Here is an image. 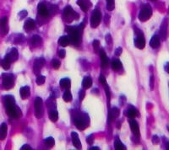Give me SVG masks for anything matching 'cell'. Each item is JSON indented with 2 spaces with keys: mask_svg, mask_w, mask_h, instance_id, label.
Returning <instances> with one entry per match:
<instances>
[{
  "mask_svg": "<svg viewBox=\"0 0 169 150\" xmlns=\"http://www.w3.org/2000/svg\"><path fill=\"white\" fill-rule=\"evenodd\" d=\"M60 86L62 88H64V89H69L70 87V84H71V82H70V79L68 78H62L60 80Z\"/></svg>",
  "mask_w": 169,
  "mask_h": 150,
  "instance_id": "484cf974",
  "label": "cell"
},
{
  "mask_svg": "<svg viewBox=\"0 0 169 150\" xmlns=\"http://www.w3.org/2000/svg\"><path fill=\"white\" fill-rule=\"evenodd\" d=\"M71 137H72V141H73V144L74 146L78 149H80L82 145H81V143H80V140H79V135L77 134V133H71Z\"/></svg>",
  "mask_w": 169,
  "mask_h": 150,
  "instance_id": "ac0fdd59",
  "label": "cell"
},
{
  "mask_svg": "<svg viewBox=\"0 0 169 150\" xmlns=\"http://www.w3.org/2000/svg\"><path fill=\"white\" fill-rule=\"evenodd\" d=\"M105 40H106V42L108 43V45H111V44H112V36H111V35H110V34H107V35H106V36H105Z\"/></svg>",
  "mask_w": 169,
  "mask_h": 150,
  "instance_id": "7bdbcfd3",
  "label": "cell"
},
{
  "mask_svg": "<svg viewBox=\"0 0 169 150\" xmlns=\"http://www.w3.org/2000/svg\"><path fill=\"white\" fill-rule=\"evenodd\" d=\"M45 64V59L42 58H36L34 62V65H33V72L35 74H39L40 71L42 69V68L43 67V65Z\"/></svg>",
  "mask_w": 169,
  "mask_h": 150,
  "instance_id": "30bf717a",
  "label": "cell"
},
{
  "mask_svg": "<svg viewBox=\"0 0 169 150\" xmlns=\"http://www.w3.org/2000/svg\"><path fill=\"white\" fill-rule=\"evenodd\" d=\"M60 62L58 60V59H53V66L54 68V69H59V67H60Z\"/></svg>",
  "mask_w": 169,
  "mask_h": 150,
  "instance_id": "ab89813d",
  "label": "cell"
},
{
  "mask_svg": "<svg viewBox=\"0 0 169 150\" xmlns=\"http://www.w3.org/2000/svg\"><path fill=\"white\" fill-rule=\"evenodd\" d=\"M102 20V13L99 9H95L91 17V26L92 28H96Z\"/></svg>",
  "mask_w": 169,
  "mask_h": 150,
  "instance_id": "9c48e42d",
  "label": "cell"
},
{
  "mask_svg": "<svg viewBox=\"0 0 169 150\" xmlns=\"http://www.w3.org/2000/svg\"><path fill=\"white\" fill-rule=\"evenodd\" d=\"M86 117H87V115H77L76 117H75V118H74V123H75V127H76L79 130L83 131L88 126V124H89V121H88L89 118L86 121Z\"/></svg>",
  "mask_w": 169,
  "mask_h": 150,
  "instance_id": "277c9868",
  "label": "cell"
},
{
  "mask_svg": "<svg viewBox=\"0 0 169 150\" xmlns=\"http://www.w3.org/2000/svg\"><path fill=\"white\" fill-rule=\"evenodd\" d=\"M154 82H155V80H154V76L153 75H151V78H150V89H151V90H153L154 89Z\"/></svg>",
  "mask_w": 169,
  "mask_h": 150,
  "instance_id": "f6af8a7d",
  "label": "cell"
},
{
  "mask_svg": "<svg viewBox=\"0 0 169 150\" xmlns=\"http://www.w3.org/2000/svg\"><path fill=\"white\" fill-rule=\"evenodd\" d=\"M49 11V10H48ZM58 12V7L56 5H53L50 9V11H49V14H52L53 15H54L56 13Z\"/></svg>",
  "mask_w": 169,
  "mask_h": 150,
  "instance_id": "b9f144b4",
  "label": "cell"
},
{
  "mask_svg": "<svg viewBox=\"0 0 169 150\" xmlns=\"http://www.w3.org/2000/svg\"><path fill=\"white\" fill-rule=\"evenodd\" d=\"M129 126H130V129H131L132 133H134V135L139 137V125L137 121H135L134 119H131L129 121Z\"/></svg>",
  "mask_w": 169,
  "mask_h": 150,
  "instance_id": "5bb4252c",
  "label": "cell"
},
{
  "mask_svg": "<svg viewBox=\"0 0 169 150\" xmlns=\"http://www.w3.org/2000/svg\"><path fill=\"white\" fill-rule=\"evenodd\" d=\"M115 8V0H107V9L112 11Z\"/></svg>",
  "mask_w": 169,
  "mask_h": 150,
  "instance_id": "8d00e7d4",
  "label": "cell"
},
{
  "mask_svg": "<svg viewBox=\"0 0 169 150\" xmlns=\"http://www.w3.org/2000/svg\"><path fill=\"white\" fill-rule=\"evenodd\" d=\"M26 15H27V11L26 10H23V11H21V12L19 13V18L20 19H23Z\"/></svg>",
  "mask_w": 169,
  "mask_h": 150,
  "instance_id": "ee69618b",
  "label": "cell"
},
{
  "mask_svg": "<svg viewBox=\"0 0 169 150\" xmlns=\"http://www.w3.org/2000/svg\"><path fill=\"white\" fill-rule=\"evenodd\" d=\"M44 143L46 145V147L48 148H52L54 146L55 144V141H54V138L52 137H46V139L44 140Z\"/></svg>",
  "mask_w": 169,
  "mask_h": 150,
  "instance_id": "1f68e13d",
  "label": "cell"
},
{
  "mask_svg": "<svg viewBox=\"0 0 169 150\" xmlns=\"http://www.w3.org/2000/svg\"><path fill=\"white\" fill-rule=\"evenodd\" d=\"M119 113H120L119 109L117 108V107H113V108L111 109V111H110L109 114H110V117H111L112 118H117V117H119Z\"/></svg>",
  "mask_w": 169,
  "mask_h": 150,
  "instance_id": "4dcf8cb0",
  "label": "cell"
},
{
  "mask_svg": "<svg viewBox=\"0 0 169 150\" xmlns=\"http://www.w3.org/2000/svg\"><path fill=\"white\" fill-rule=\"evenodd\" d=\"M124 115H125L126 117H128L129 118H130V119H134V118H135L136 117H138L139 112L135 108L131 107V108H129V109H128L127 110L124 111Z\"/></svg>",
  "mask_w": 169,
  "mask_h": 150,
  "instance_id": "e0dca14e",
  "label": "cell"
},
{
  "mask_svg": "<svg viewBox=\"0 0 169 150\" xmlns=\"http://www.w3.org/2000/svg\"><path fill=\"white\" fill-rule=\"evenodd\" d=\"M166 149L168 150H169V142H168V143H166Z\"/></svg>",
  "mask_w": 169,
  "mask_h": 150,
  "instance_id": "11a10c76",
  "label": "cell"
},
{
  "mask_svg": "<svg viewBox=\"0 0 169 150\" xmlns=\"http://www.w3.org/2000/svg\"><path fill=\"white\" fill-rule=\"evenodd\" d=\"M10 62H15L18 59V58H19V52H18V50L16 49V48H12L11 49V51L6 55V57H5Z\"/></svg>",
  "mask_w": 169,
  "mask_h": 150,
  "instance_id": "4fadbf2b",
  "label": "cell"
},
{
  "mask_svg": "<svg viewBox=\"0 0 169 150\" xmlns=\"http://www.w3.org/2000/svg\"><path fill=\"white\" fill-rule=\"evenodd\" d=\"M79 100H82L84 99L85 95H86V92H85V90H79Z\"/></svg>",
  "mask_w": 169,
  "mask_h": 150,
  "instance_id": "7dc6e473",
  "label": "cell"
},
{
  "mask_svg": "<svg viewBox=\"0 0 169 150\" xmlns=\"http://www.w3.org/2000/svg\"><path fill=\"white\" fill-rule=\"evenodd\" d=\"M48 117H49V119L55 122L57 121L58 118H59V114H58V111L56 110H52L49 111V114H48Z\"/></svg>",
  "mask_w": 169,
  "mask_h": 150,
  "instance_id": "83f0119b",
  "label": "cell"
},
{
  "mask_svg": "<svg viewBox=\"0 0 169 150\" xmlns=\"http://www.w3.org/2000/svg\"><path fill=\"white\" fill-rule=\"evenodd\" d=\"M114 148H115V149L116 150H124L126 149L125 146L122 143V142H121L118 137L115 139V142H114Z\"/></svg>",
  "mask_w": 169,
  "mask_h": 150,
  "instance_id": "f1b7e54d",
  "label": "cell"
},
{
  "mask_svg": "<svg viewBox=\"0 0 169 150\" xmlns=\"http://www.w3.org/2000/svg\"><path fill=\"white\" fill-rule=\"evenodd\" d=\"M100 57H101V60H102V68H107L109 63V59H108V56L106 55L105 52L103 50H102L100 52Z\"/></svg>",
  "mask_w": 169,
  "mask_h": 150,
  "instance_id": "ffe728a7",
  "label": "cell"
},
{
  "mask_svg": "<svg viewBox=\"0 0 169 150\" xmlns=\"http://www.w3.org/2000/svg\"><path fill=\"white\" fill-rule=\"evenodd\" d=\"M102 84L104 86V90H105V92H106V94H107V97H108V103H109V101H110V89H109V86H108L107 81L104 82V83Z\"/></svg>",
  "mask_w": 169,
  "mask_h": 150,
  "instance_id": "f35d334b",
  "label": "cell"
},
{
  "mask_svg": "<svg viewBox=\"0 0 169 150\" xmlns=\"http://www.w3.org/2000/svg\"><path fill=\"white\" fill-rule=\"evenodd\" d=\"M63 99L65 102H69L71 100H72V94L70 93L69 90H67L63 93Z\"/></svg>",
  "mask_w": 169,
  "mask_h": 150,
  "instance_id": "e575fe53",
  "label": "cell"
},
{
  "mask_svg": "<svg viewBox=\"0 0 169 150\" xmlns=\"http://www.w3.org/2000/svg\"><path fill=\"white\" fill-rule=\"evenodd\" d=\"M160 44H161V42H160V38L158 37V35H154V36H152V38L150 41V46L152 48L156 49V48H157V47L160 46Z\"/></svg>",
  "mask_w": 169,
  "mask_h": 150,
  "instance_id": "603a6c76",
  "label": "cell"
},
{
  "mask_svg": "<svg viewBox=\"0 0 169 150\" xmlns=\"http://www.w3.org/2000/svg\"><path fill=\"white\" fill-rule=\"evenodd\" d=\"M25 40H26L25 36H24L23 35L19 34V35H15L14 43H15V44H21V43H23V42H25Z\"/></svg>",
  "mask_w": 169,
  "mask_h": 150,
  "instance_id": "836d02e7",
  "label": "cell"
},
{
  "mask_svg": "<svg viewBox=\"0 0 169 150\" xmlns=\"http://www.w3.org/2000/svg\"><path fill=\"white\" fill-rule=\"evenodd\" d=\"M164 69H165V71L169 74V62H168L166 64H165V66H164Z\"/></svg>",
  "mask_w": 169,
  "mask_h": 150,
  "instance_id": "f5cc1de1",
  "label": "cell"
},
{
  "mask_svg": "<svg viewBox=\"0 0 169 150\" xmlns=\"http://www.w3.org/2000/svg\"><path fill=\"white\" fill-rule=\"evenodd\" d=\"M10 104H15V98L12 95H6L4 97V105H10Z\"/></svg>",
  "mask_w": 169,
  "mask_h": 150,
  "instance_id": "d6a6232c",
  "label": "cell"
},
{
  "mask_svg": "<svg viewBox=\"0 0 169 150\" xmlns=\"http://www.w3.org/2000/svg\"><path fill=\"white\" fill-rule=\"evenodd\" d=\"M167 34H168V19H165L163 22L162 23L161 28H160V35L163 41L166 40L167 38Z\"/></svg>",
  "mask_w": 169,
  "mask_h": 150,
  "instance_id": "7c38bea8",
  "label": "cell"
},
{
  "mask_svg": "<svg viewBox=\"0 0 169 150\" xmlns=\"http://www.w3.org/2000/svg\"><path fill=\"white\" fill-rule=\"evenodd\" d=\"M151 1H156V0H151Z\"/></svg>",
  "mask_w": 169,
  "mask_h": 150,
  "instance_id": "6f0895ef",
  "label": "cell"
},
{
  "mask_svg": "<svg viewBox=\"0 0 169 150\" xmlns=\"http://www.w3.org/2000/svg\"><path fill=\"white\" fill-rule=\"evenodd\" d=\"M159 138H158V137L157 136H153L152 137V143H153L154 144H157V143H159Z\"/></svg>",
  "mask_w": 169,
  "mask_h": 150,
  "instance_id": "f907efd6",
  "label": "cell"
},
{
  "mask_svg": "<svg viewBox=\"0 0 169 150\" xmlns=\"http://www.w3.org/2000/svg\"><path fill=\"white\" fill-rule=\"evenodd\" d=\"M69 43H70L69 42V39L66 35L62 36V37L59 38V44L61 46H67Z\"/></svg>",
  "mask_w": 169,
  "mask_h": 150,
  "instance_id": "f546056e",
  "label": "cell"
},
{
  "mask_svg": "<svg viewBox=\"0 0 169 150\" xmlns=\"http://www.w3.org/2000/svg\"><path fill=\"white\" fill-rule=\"evenodd\" d=\"M94 138H95L94 135H93V134H91V135L87 137V143H88L89 144H92L93 143H94Z\"/></svg>",
  "mask_w": 169,
  "mask_h": 150,
  "instance_id": "bcb514c9",
  "label": "cell"
},
{
  "mask_svg": "<svg viewBox=\"0 0 169 150\" xmlns=\"http://www.w3.org/2000/svg\"><path fill=\"white\" fill-rule=\"evenodd\" d=\"M168 131H169V127H168Z\"/></svg>",
  "mask_w": 169,
  "mask_h": 150,
  "instance_id": "9f6ffc18",
  "label": "cell"
},
{
  "mask_svg": "<svg viewBox=\"0 0 169 150\" xmlns=\"http://www.w3.org/2000/svg\"><path fill=\"white\" fill-rule=\"evenodd\" d=\"M99 46H100V42L97 41V40H95L93 42V47H94L95 52H98L99 51Z\"/></svg>",
  "mask_w": 169,
  "mask_h": 150,
  "instance_id": "60d3db41",
  "label": "cell"
},
{
  "mask_svg": "<svg viewBox=\"0 0 169 150\" xmlns=\"http://www.w3.org/2000/svg\"><path fill=\"white\" fill-rule=\"evenodd\" d=\"M41 44H42V38H41V36H39L37 35H34L32 37V39H31V45L33 46H38Z\"/></svg>",
  "mask_w": 169,
  "mask_h": 150,
  "instance_id": "4316f807",
  "label": "cell"
},
{
  "mask_svg": "<svg viewBox=\"0 0 169 150\" xmlns=\"http://www.w3.org/2000/svg\"><path fill=\"white\" fill-rule=\"evenodd\" d=\"M90 150H99V148L98 147H92L89 149Z\"/></svg>",
  "mask_w": 169,
  "mask_h": 150,
  "instance_id": "db71d44e",
  "label": "cell"
},
{
  "mask_svg": "<svg viewBox=\"0 0 169 150\" xmlns=\"http://www.w3.org/2000/svg\"><path fill=\"white\" fill-rule=\"evenodd\" d=\"M65 54H66V52H65V50H63V49H62V50H60V51L59 52V56L60 58H63L65 57Z\"/></svg>",
  "mask_w": 169,
  "mask_h": 150,
  "instance_id": "681fc988",
  "label": "cell"
},
{
  "mask_svg": "<svg viewBox=\"0 0 169 150\" xmlns=\"http://www.w3.org/2000/svg\"><path fill=\"white\" fill-rule=\"evenodd\" d=\"M35 107V116L36 118H42L43 115V107H42V100L40 97H36L34 102Z\"/></svg>",
  "mask_w": 169,
  "mask_h": 150,
  "instance_id": "8992f818",
  "label": "cell"
},
{
  "mask_svg": "<svg viewBox=\"0 0 169 150\" xmlns=\"http://www.w3.org/2000/svg\"><path fill=\"white\" fill-rule=\"evenodd\" d=\"M45 81H46V78L42 75H39L36 79V83L37 85H42L45 83Z\"/></svg>",
  "mask_w": 169,
  "mask_h": 150,
  "instance_id": "74e56055",
  "label": "cell"
},
{
  "mask_svg": "<svg viewBox=\"0 0 169 150\" xmlns=\"http://www.w3.org/2000/svg\"><path fill=\"white\" fill-rule=\"evenodd\" d=\"M5 108H6V112L9 117H11L13 118H15V119H18L21 117V114H22L21 110L19 107L16 106L15 104L6 105Z\"/></svg>",
  "mask_w": 169,
  "mask_h": 150,
  "instance_id": "5b68a950",
  "label": "cell"
},
{
  "mask_svg": "<svg viewBox=\"0 0 169 150\" xmlns=\"http://www.w3.org/2000/svg\"><path fill=\"white\" fill-rule=\"evenodd\" d=\"M3 78V86L6 90L12 89L15 83H14V76L10 74H3L2 75Z\"/></svg>",
  "mask_w": 169,
  "mask_h": 150,
  "instance_id": "ba28073f",
  "label": "cell"
},
{
  "mask_svg": "<svg viewBox=\"0 0 169 150\" xmlns=\"http://www.w3.org/2000/svg\"><path fill=\"white\" fill-rule=\"evenodd\" d=\"M85 23L83 22L79 26H71L68 28V33H69V42H71L74 45H77L80 42L81 38V32L84 28Z\"/></svg>",
  "mask_w": 169,
  "mask_h": 150,
  "instance_id": "6da1fadb",
  "label": "cell"
},
{
  "mask_svg": "<svg viewBox=\"0 0 169 150\" xmlns=\"http://www.w3.org/2000/svg\"><path fill=\"white\" fill-rule=\"evenodd\" d=\"M20 94L22 100H26L30 96V88L28 86H25L20 88Z\"/></svg>",
  "mask_w": 169,
  "mask_h": 150,
  "instance_id": "44dd1931",
  "label": "cell"
},
{
  "mask_svg": "<svg viewBox=\"0 0 169 150\" xmlns=\"http://www.w3.org/2000/svg\"><path fill=\"white\" fill-rule=\"evenodd\" d=\"M35 29V22L32 19H28L24 24V30L26 32H30Z\"/></svg>",
  "mask_w": 169,
  "mask_h": 150,
  "instance_id": "d6986e66",
  "label": "cell"
},
{
  "mask_svg": "<svg viewBox=\"0 0 169 150\" xmlns=\"http://www.w3.org/2000/svg\"><path fill=\"white\" fill-rule=\"evenodd\" d=\"M8 19L7 17H3L0 19V35L4 36L7 35L9 31V27H8Z\"/></svg>",
  "mask_w": 169,
  "mask_h": 150,
  "instance_id": "8fae6325",
  "label": "cell"
},
{
  "mask_svg": "<svg viewBox=\"0 0 169 150\" xmlns=\"http://www.w3.org/2000/svg\"><path fill=\"white\" fill-rule=\"evenodd\" d=\"M92 85V79L90 77H86V78H84L83 82H82V86H83V88L86 89V90H87V89H89Z\"/></svg>",
  "mask_w": 169,
  "mask_h": 150,
  "instance_id": "d4e9b609",
  "label": "cell"
},
{
  "mask_svg": "<svg viewBox=\"0 0 169 150\" xmlns=\"http://www.w3.org/2000/svg\"><path fill=\"white\" fill-rule=\"evenodd\" d=\"M10 62L6 58H4L3 60L1 61V66L3 67V69H5V70H8L9 68V67H10Z\"/></svg>",
  "mask_w": 169,
  "mask_h": 150,
  "instance_id": "d590c367",
  "label": "cell"
},
{
  "mask_svg": "<svg viewBox=\"0 0 169 150\" xmlns=\"http://www.w3.org/2000/svg\"><path fill=\"white\" fill-rule=\"evenodd\" d=\"M38 9V14L40 16L43 17V18H46L49 15V11L46 8V6L44 3H40L37 7Z\"/></svg>",
  "mask_w": 169,
  "mask_h": 150,
  "instance_id": "2e32d148",
  "label": "cell"
},
{
  "mask_svg": "<svg viewBox=\"0 0 169 150\" xmlns=\"http://www.w3.org/2000/svg\"><path fill=\"white\" fill-rule=\"evenodd\" d=\"M77 4L79 6L83 12H87L89 7L91 6V3L89 2V0H77Z\"/></svg>",
  "mask_w": 169,
  "mask_h": 150,
  "instance_id": "9a60e30c",
  "label": "cell"
},
{
  "mask_svg": "<svg viewBox=\"0 0 169 150\" xmlns=\"http://www.w3.org/2000/svg\"><path fill=\"white\" fill-rule=\"evenodd\" d=\"M122 52H123L122 47H118V48L115 50V55H116V56H120V55L122 54Z\"/></svg>",
  "mask_w": 169,
  "mask_h": 150,
  "instance_id": "c3c4849f",
  "label": "cell"
},
{
  "mask_svg": "<svg viewBox=\"0 0 169 150\" xmlns=\"http://www.w3.org/2000/svg\"><path fill=\"white\" fill-rule=\"evenodd\" d=\"M79 17V15H78L70 6H67L63 11V19L64 21L68 23H70L75 19H78Z\"/></svg>",
  "mask_w": 169,
  "mask_h": 150,
  "instance_id": "7a4b0ae2",
  "label": "cell"
},
{
  "mask_svg": "<svg viewBox=\"0 0 169 150\" xmlns=\"http://www.w3.org/2000/svg\"><path fill=\"white\" fill-rule=\"evenodd\" d=\"M122 68H123V64L119 59H115V60L112 61V70L119 71V70L122 69Z\"/></svg>",
  "mask_w": 169,
  "mask_h": 150,
  "instance_id": "cb8c5ba5",
  "label": "cell"
},
{
  "mask_svg": "<svg viewBox=\"0 0 169 150\" xmlns=\"http://www.w3.org/2000/svg\"><path fill=\"white\" fill-rule=\"evenodd\" d=\"M20 150H31V148L30 145H27V144H26V145H24V146H22V148L20 149Z\"/></svg>",
  "mask_w": 169,
  "mask_h": 150,
  "instance_id": "816d5d0a",
  "label": "cell"
},
{
  "mask_svg": "<svg viewBox=\"0 0 169 150\" xmlns=\"http://www.w3.org/2000/svg\"><path fill=\"white\" fill-rule=\"evenodd\" d=\"M152 15V9H151V7L149 5V4H145L144 5L140 11L139 12L138 18L142 22H145L146 20H148Z\"/></svg>",
  "mask_w": 169,
  "mask_h": 150,
  "instance_id": "3957f363",
  "label": "cell"
},
{
  "mask_svg": "<svg viewBox=\"0 0 169 150\" xmlns=\"http://www.w3.org/2000/svg\"><path fill=\"white\" fill-rule=\"evenodd\" d=\"M7 132H8V127L6 123H2L0 126V140H4L6 136H7Z\"/></svg>",
  "mask_w": 169,
  "mask_h": 150,
  "instance_id": "7402d4cb",
  "label": "cell"
},
{
  "mask_svg": "<svg viewBox=\"0 0 169 150\" xmlns=\"http://www.w3.org/2000/svg\"><path fill=\"white\" fill-rule=\"evenodd\" d=\"M136 37L135 38V45L138 49H143L145 46V40L142 31L139 29H135Z\"/></svg>",
  "mask_w": 169,
  "mask_h": 150,
  "instance_id": "52a82bcc",
  "label": "cell"
}]
</instances>
